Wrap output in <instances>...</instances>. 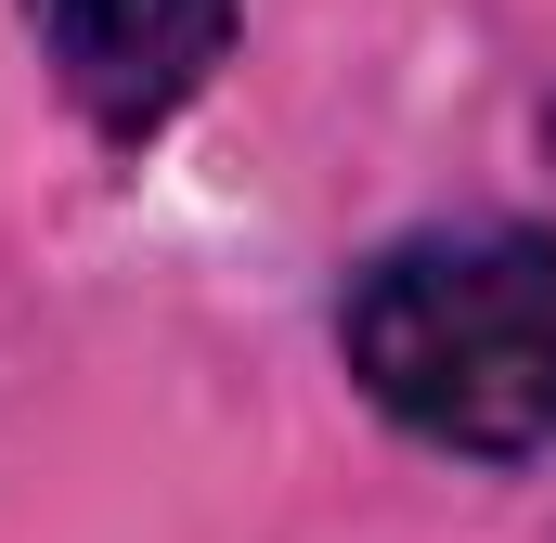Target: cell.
Listing matches in <instances>:
<instances>
[{
	"mask_svg": "<svg viewBox=\"0 0 556 543\" xmlns=\"http://www.w3.org/2000/svg\"><path fill=\"white\" fill-rule=\"evenodd\" d=\"M337 363L402 440L453 466L556 453V233L427 220L337 285Z\"/></svg>",
	"mask_w": 556,
	"mask_h": 543,
	"instance_id": "6da1fadb",
	"label": "cell"
},
{
	"mask_svg": "<svg viewBox=\"0 0 556 543\" xmlns=\"http://www.w3.org/2000/svg\"><path fill=\"white\" fill-rule=\"evenodd\" d=\"M233 13L247 0H26V39H39L52 91L91 117V142L142 155V142L220 78Z\"/></svg>",
	"mask_w": 556,
	"mask_h": 543,
	"instance_id": "7a4b0ae2",
	"label": "cell"
},
{
	"mask_svg": "<svg viewBox=\"0 0 556 543\" xmlns=\"http://www.w3.org/2000/svg\"><path fill=\"white\" fill-rule=\"evenodd\" d=\"M544 155H556V117H544Z\"/></svg>",
	"mask_w": 556,
	"mask_h": 543,
	"instance_id": "3957f363",
	"label": "cell"
}]
</instances>
